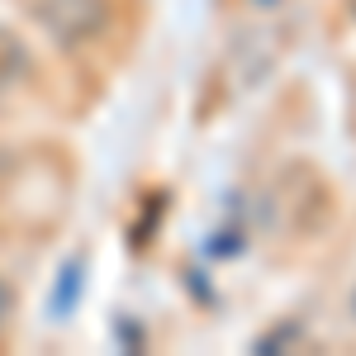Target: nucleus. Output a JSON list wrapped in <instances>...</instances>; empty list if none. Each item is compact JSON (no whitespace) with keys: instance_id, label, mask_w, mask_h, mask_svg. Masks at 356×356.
<instances>
[{"instance_id":"obj_1","label":"nucleus","mask_w":356,"mask_h":356,"mask_svg":"<svg viewBox=\"0 0 356 356\" xmlns=\"http://www.w3.org/2000/svg\"><path fill=\"white\" fill-rule=\"evenodd\" d=\"M29 15L62 53H76L110 29L114 0H29Z\"/></svg>"},{"instance_id":"obj_3","label":"nucleus","mask_w":356,"mask_h":356,"mask_svg":"<svg viewBox=\"0 0 356 356\" xmlns=\"http://www.w3.org/2000/svg\"><path fill=\"white\" fill-rule=\"evenodd\" d=\"M5 314H10V290H5V280H0V323H5Z\"/></svg>"},{"instance_id":"obj_2","label":"nucleus","mask_w":356,"mask_h":356,"mask_svg":"<svg viewBox=\"0 0 356 356\" xmlns=\"http://www.w3.org/2000/svg\"><path fill=\"white\" fill-rule=\"evenodd\" d=\"M81 290H86V257H67V261L57 266L53 295H48L53 318H72V309L81 304Z\"/></svg>"}]
</instances>
